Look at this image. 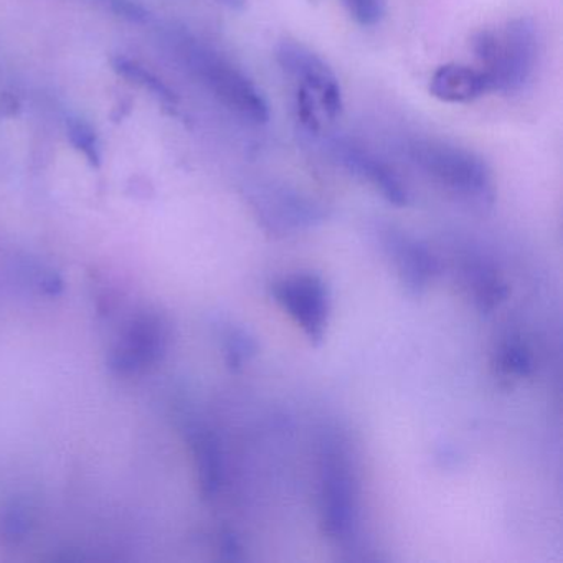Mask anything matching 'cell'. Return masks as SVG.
<instances>
[{
    "label": "cell",
    "instance_id": "5b68a950",
    "mask_svg": "<svg viewBox=\"0 0 563 563\" xmlns=\"http://www.w3.org/2000/svg\"><path fill=\"white\" fill-rule=\"evenodd\" d=\"M319 143V150L332 163L347 170L352 176L371 184L388 202L397 207L408 203V192L398 174L364 144L341 134H322V130L309 133Z\"/></svg>",
    "mask_w": 563,
    "mask_h": 563
},
{
    "label": "cell",
    "instance_id": "30bf717a",
    "mask_svg": "<svg viewBox=\"0 0 563 563\" xmlns=\"http://www.w3.org/2000/svg\"><path fill=\"white\" fill-rule=\"evenodd\" d=\"M430 93L443 103L466 104L490 93V85L481 68L448 64L431 75Z\"/></svg>",
    "mask_w": 563,
    "mask_h": 563
},
{
    "label": "cell",
    "instance_id": "8fae6325",
    "mask_svg": "<svg viewBox=\"0 0 563 563\" xmlns=\"http://www.w3.org/2000/svg\"><path fill=\"white\" fill-rule=\"evenodd\" d=\"M467 276L473 286L474 301H476L477 308L483 312L493 311L506 296V286L486 266H474Z\"/></svg>",
    "mask_w": 563,
    "mask_h": 563
},
{
    "label": "cell",
    "instance_id": "7c38bea8",
    "mask_svg": "<svg viewBox=\"0 0 563 563\" xmlns=\"http://www.w3.org/2000/svg\"><path fill=\"white\" fill-rule=\"evenodd\" d=\"M113 68L121 75V77L128 78L133 84L141 85V87L150 90L154 97L159 98L164 103L174 104L177 101L176 93L170 90L167 85L163 84V80L151 74L146 68L141 67L136 62L128 60V58H117L113 62Z\"/></svg>",
    "mask_w": 563,
    "mask_h": 563
},
{
    "label": "cell",
    "instance_id": "52a82bcc",
    "mask_svg": "<svg viewBox=\"0 0 563 563\" xmlns=\"http://www.w3.org/2000/svg\"><path fill=\"white\" fill-rule=\"evenodd\" d=\"M272 292L296 324L301 325L312 344L322 342L331 311V296L319 276L296 275L282 279L273 286Z\"/></svg>",
    "mask_w": 563,
    "mask_h": 563
},
{
    "label": "cell",
    "instance_id": "4fadbf2b",
    "mask_svg": "<svg viewBox=\"0 0 563 563\" xmlns=\"http://www.w3.org/2000/svg\"><path fill=\"white\" fill-rule=\"evenodd\" d=\"M67 133L75 150L80 151L91 166H100L101 144L95 128L88 121L74 117L67 121Z\"/></svg>",
    "mask_w": 563,
    "mask_h": 563
},
{
    "label": "cell",
    "instance_id": "8992f818",
    "mask_svg": "<svg viewBox=\"0 0 563 563\" xmlns=\"http://www.w3.org/2000/svg\"><path fill=\"white\" fill-rule=\"evenodd\" d=\"M276 62L318 104L319 111L334 120L342 111V91L338 77L318 54L295 41H283L276 47Z\"/></svg>",
    "mask_w": 563,
    "mask_h": 563
},
{
    "label": "cell",
    "instance_id": "2e32d148",
    "mask_svg": "<svg viewBox=\"0 0 563 563\" xmlns=\"http://www.w3.org/2000/svg\"><path fill=\"white\" fill-rule=\"evenodd\" d=\"M256 344L245 332L233 331L229 335V357L230 364L240 367L243 362L249 361L250 355L255 354Z\"/></svg>",
    "mask_w": 563,
    "mask_h": 563
},
{
    "label": "cell",
    "instance_id": "7a4b0ae2",
    "mask_svg": "<svg viewBox=\"0 0 563 563\" xmlns=\"http://www.w3.org/2000/svg\"><path fill=\"white\" fill-rule=\"evenodd\" d=\"M473 52L487 75L490 93H519L539 64V29L532 19H514L497 31L474 35Z\"/></svg>",
    "mask_w": 563,
    "mask_h": 563
},
{
    "label": "cell",
    "instance_id": "5bb4252c",
    "mask_svg": "<svg viewBox=\"0 0 563 563\" xmlns=\"http://www.w3.org/2000/svg\"><path fill=\"white\" fill-rule=\"evenodd\" d=\"M342 8L364 29L377 27L384 21L387 4L385 0H339Z\"/></svg>",
    "mask_w": 563,
    "mask_h": 563
},
{
    "label": "cell",
    "instance_id": "9a60e30c",
    "mask_svg": "<svg viewBox=\"0 0 563 563\" xmlns=\"http://www.w3.org/2000/svg\"><path fill=\"white\" fill-rule=\"evenodd\" d=\"M499 364L506 374L523 377L530 374L532 361L529 351L520 342L509 341L500 347Z\"/></svg>",
    "mask_w": 563,
    "mask_h": 563
},
{
    "label": "cell",
    "instance_id": "3957f363",
    "mask_svg": "<svg viewBox=\"0 0 563 563\" xmlns=\"http://www.w3.org/2000/svg\"><path fill=\"white\" fill-rule=\"evenodd\" d=\"M401 151L420 173L448 192L479 206L493 203V174L473 151L423 136L407 137Z\"/></svg>",
    "mask_w": 563,
    "mask_h": 563
},
{
    "label": "cell",
    "instance_id": "9c48e42d",
    "mask_svg": "<svg viewBox=\"0 0 563 563\" xmlns=\"http://www.w3.org/2000/svg\"><path fill=\"white\" fill-rule=\"evenodd\" d=\"M384 245L411 295H421L434 282L440 265L427 245L394 229L384 233Z\"/></svg>",
    "mask_w": 563,
    "mask_h": 563
},
{
    "label": "cell",
    "instance_id": "277c9868",
    "mask_svg": "<svg viewBox=\"0 0 563 563\" xmlns=\"http://www.w3.org/2000/svg\"><path fill=\"white\" fill-rule=\"evenodd\" d=\"M357 477L342 440L332 438L321 456V520L329 539L345 543L357 526Z\"/></svg>",
    "mask_w": 563,
    "mask_h": 563
},
{
    "label": "cell",
    "instance_id": "ba28073f",
    "mask_svg": "<svg viewBox=\"0 0 563 563\" xmlns=\"http://www.w3.org/2000/svg\"><path fill=\"white\" fill-rule=\"evenodd\" d=\"M252 202L262 222L275 230L302 229L324 217L319 203L286 184H255Z\"/></svg>",
    "mask_w": 563,
    "mask_h": 563
},
{
    "label": "cell",
    "instance_id": "6da1fadb",
    "mask_svg": "<svg viewBox=\"0 0 563 563\" xmlns=\"http://www.w3.org/2000/svg\"><path fill=\"white\" fill-rule=\"evenodd\" d=\"M169 42L189 74L230 113L255 126L269 120L268 103L262 91L229 58L189 32H173Z\"/></svg>",
    "mask_w": 563,
    "mask_h": 563
}]
</instances>
